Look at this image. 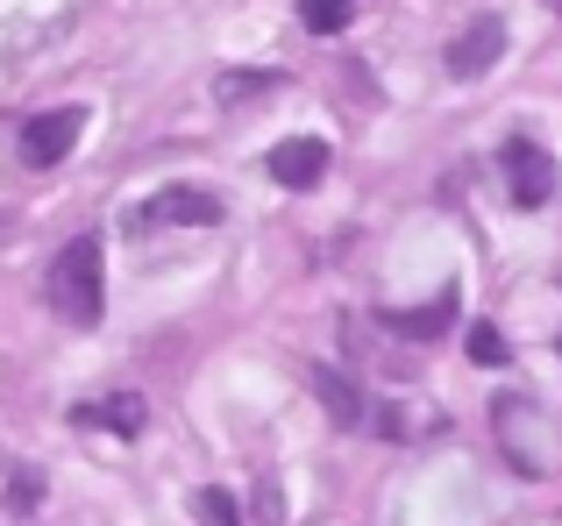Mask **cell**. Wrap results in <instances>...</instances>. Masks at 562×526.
Here are the masks:
<instances>
[{
	"mask_svg": "<svg viewBox=\"0 0 562 526\" xmlns=\"http://www.w3.org/2000/svg\"><path fill=\"white\" fill-rule=\"evenodd\" d=\"M492 434H498V456H506L513 470L527 477V484H541V477L562 470V427H555L549 405L527 399V391L492 399Z\"/></svg>",
	"mask_w": 562,
	"mask_h": 526,
	"instance_id": "obj_1",
	"label": "cell"
},
{
	"mask_svg": "<svg viewBox=\"0 0 562 526\" xmlns=\"http://www.w3.org/2000/svg\"><path fill=\"white\" fill-rule=\"evenodd\" d=\"M43 299H50L57 320H71V328H93L100 313H108V277H100V236H71L65 250H57L50 277H43Z\"/></svg>",
	"mask_w": 562,
	"mask_h": 526,
	"instance_id": "obj_2",
	"label": "cell"
},
{
	"mask_svg": "<svg viewBox=\"0 0 562 526\" xmlns=\"http://www.w3.org/2000/svg\"><path fill=\"white\" fill-rule=\"evenodd\" d=\"M214 221H221V199L206 185H165V193H150L128 214L136 236H150V228H214Z\"/></svg>",
	"mask_w": 562,
	"mask_h": 526,
	"instance_id": "obj_3",
	"label": "cell"
},
{
	"mask_svg": "<svg viewBox=\"0 0 562 526\" xmlns=\"http://www.w3.org/2000/svg\"><path fill=\"white\" fill-rule=\"evenodd\" d=\"M498 171H506L513 207H549V199H555V157L541 150L535 136H506V150H498Z\"/></svg>",
	"mask_w": 562,
	"mask_h": 526,
	"instance_id": "obj_4",
	"label": "cell"
},
{
	"mask_svg": "<svg viewBox=\"0 0 562 526\" xmlns=\"http://www.w3.org/2000/svg\"><path fill=\"white\" fill-rule=\"evenodd\" d=\"M498 57H506V14H470V22L449 36L441 65H449V79H484Z\"/></svg>",
	"mask_w": 562,
	"mask_h": 526,
	"instance_id": "obj_5",
	"label": "cell"
},
{
	"mask_svg": "<svg viewBox=\"0 0 562 526\" xmlns=\"http://www.w3.org/2000/svg\"><path fill=\"white\" fill-rule=\"evenodd\" d=\"M86 136V107H50L36 122H22V164L29 171H57Z\"/></svg>",
	"mask_w": 562,
	"mask_h": 526,
	"instance_id": "obj_6",
	"label": "cell"
},
{
	"mask_svg": "<svg viewBox=\"0 0 562 526\" xmlns=\"http://www.w3.org/2000/svg\"><path fill=\"white\" fill-rule=\"evenodd\" d=\"M328 164H335V150L321 136H285L271 150V179L278 185H292V193H314L321 179H328Z\"/></svg>",
	"mask_w": 562,
	"mask_h": 526,
	"instance_id": "obj_7",
	"label": "cell"
},
{
	"mask_svg": "<svg viewBox=\"0 0 562 526\" xmlns=\"http://www.w3.org/2000/svg\"><path fill=\"white\" fill-rule=\"evenodd\" d=\"M79 427H100V434H122V442H136V434L150 427V405H143L136 391H114V399H86V405H79Z\"/></svg>",
	"mask_w": 562,
	"mask_h": 526,
	"instance_id": "obj_8",
	"label": "cell"
},
{
	"mask_svg": "<svg viewBox=\"0 0 562 526\" xmlns=\"http://www.w3.org/2000/svg\"><path fill=\"white\" fill-rule=\"evenodd\" d=\"M384 328H392L398 342H441V334L456 328V291H441V299H427V306H398V313H384Z\"/></svg>",
	"mask_w": 562,
	"mask_h": 526,
	"instance_id": "obj_9",
	"label": "cell"
},
{
	"mask_svg": "<svg viewBox=\"0 0 562 526\" xmlns=\"http://www.w3.org/2000/svg\"><path fill=\"white\" fill-rule=\"evenodd\" d=\"M314 391L328 399V420L335 427H371V399H363L349 377H335V370H314Z\"/></svg>",
	"mask_w": 562,
	"mask_h": 526,
	"instance_id": "obj_10",
	"label": "cell"
},
{
	"mask_svg": "<svg viewBox=\"0 0 562 526\" xmlns=\"http://www.w3.org/2000/svg\"><path fill=\"white\" fill-rule=\"evenodd\" d=\"M285 85V71H221V107H249V100H263V93H278Z\"/></svg>",
	"mask_w": 562,
	"mask_h": 526,
	"instance_id": "obj_11",
	"label": "cell"
},
{
	"mask_svg": "<svg viewBox=\"0 0 562 526\" xmlns=\"http://www.w3.org/2000/svg\"><path fill=\"white\" fill-rule=\"evenodd\" d=\"M349 14H357V0H300V22L314 28V36H335V28H349Z\"/></svg>",
	"mask_w": 562,
	"mask_h": 526,
	"instance_id": "obj_12",
	"label": "cell"
},
{
	"mask_svg": "<svg viewBox=\"0 0 562 526\" xmlns=\"http://www.w3.org/2000/svg\"><path fill=\"white\" fill-rule=\"evenodd\" d=\"M192 513H200V526H243V505H235L221 484H206L200 499H192Z\"/></svg>",
	"mask_w": 562,
	"mask_h": 526,
	"instance_id": "obj_13",
	"label": "cell"
},
{
	"mask_svg": "<svg viewBox=\"0 0 562 526\" xmlns=\"http://www.w3.org/2000/svg\"><path fill=\"white\" fill-rule=\"evenodd\" d=\"M470 363H484V370H498V363H506V342H498L492 320H477V328H470Z\"/></svg>",
	"mask_w": 562,
	"mask_h": 526,
	"instance_id": "obj_14",
	"label": "cell"
},
{
	"mask_svg": "<svg viewBox=\"0 0 562 526\" xmlns=\"http://www.w3.org/2000/svg\"><path fill=\"white\" fill-rule=\"evenodd\" d=\"M257 513H263V526H278V484H271V477L257 484Z\"/></svg>",
	"mask_w": 562,
	"mask_h": 526,
	"instance_id": "obj_15",
	"label": "cell"
},
{
	"mask_svg": "<svg viewBox=\"0 0 562 526\" xmlns=\"http://www.w3.org/2000/svg\"><path fill=\"white\" fill-rule=\"evenodd\" d=\"M555 14H562V0H555Z\"/></svg>",
	"mask_w": 562,
	"mask_h": 526,
	"instance_id": "obj_16",
	"label": "cell"
},
{
	"mask_svg": "<svg viewBox=\"0 0 562 526\" xmlns=\"http://www.w3.org/2000/svg\"><path fill=\"white\" fill-rule=\"evenodd\" d=\"M555 348H562V342H555Z\"/></svg>",
	"mask_w": 562,
	"mask_h": 526,
	"instance_id": "obj_17",
	"label": "cell"
}]
</instances>
